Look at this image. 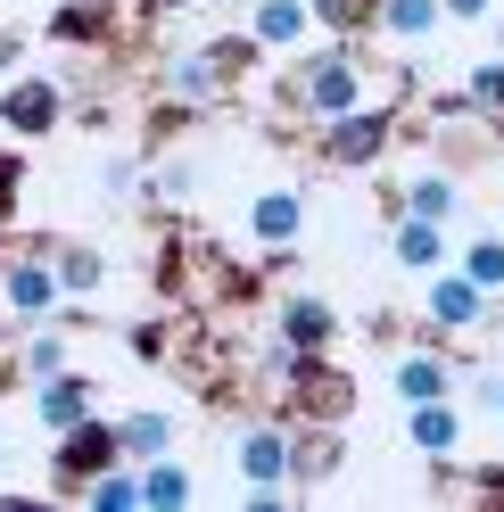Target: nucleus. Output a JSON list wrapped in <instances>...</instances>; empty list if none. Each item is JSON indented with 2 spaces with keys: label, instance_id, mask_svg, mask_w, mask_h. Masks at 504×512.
I'll list each match as a JSON object with an SVG mask.
<instances>
[{
  "label": "nucleus",
  "instance_id": "obj_1",
  "mask_svg": "<svg viewBox=\"0 0 504 512\" xmlns=\"http://www.w3.org/2000/svg\"><path fill=\"white\" fill-rule=\"evenodd\" d=\"M397 83H372V67H364V50L356 42H331V50H298V67H290V83H281V100H290L306 124H323V116H339V108H364V100H389ZM397 108V100H389Z\"/></svg>",
  "mask_w": 504,
  "mask_h": 512
},
{
  "label": "nucleus",
  "instance_id": "obj_2",
  "mask_svg": "<svg viewBox=\"0 0 504 512\" xmlns=\"http://www.w3.org/2000/svg\"><path fill=\"white\" fill-rule=\"evenodd\" d=\"M257 42H248V34H215V42H182L174 58H166V100L174 108H215V100H224V91L248 75V67H257Z\"/></svg>",
  "mask_w": 504,
  "mask_h": 512
},
{
  "label": "nucleus",
  "instance_id": "obj_3",
  "mask_svg": "<svg viewBox=\"0 0 504 512\" xmlns=\"http://www.w3.org/2000/svg\"><path fill=\"white\" fill-rule=\"evenodd\" d=\"M232 471L248 488V512H281L298 488H290V422H248L232 438Z\"/></svg>",
  "mask_w": 504,
  "mask_h": 512
},
{
  "label": "nucleus",
  "instance_id": "obj_4",
  "mask_svg": "<svg viewBox=\"0 0 504 512\" xmlns=\"http://www.w3.org/2000/svg\"><path fill=\"white\" fill-rule=\"evenodd\" d=\"M314 149H323V166H381V157L397 149V108L389 100H364V108H339L314 124Z\"/></svg>",
  "mask_w": 504,
  "mask_h": 512
},
{
  "label": "nucleus",
  "instance_id": "obj_5",
  "mask_svg": "<svg viewBox=\"0 0 504 512\" xmlns=\"http://www.w3.org/2000/svg\"><path fill=\"white\" fill-rule=\"evenodd\" d=\"M281 405H290V422H348L356 413V380L323 356H290L281 364Z\"/></svg>",
  "mask_w": 504,
  "mask_h": 512
},
{
  "label": "nucleus",
  "instance_id": "obj_6",
  "mask_svg": "<svg viewBox=\"0 0 504 512\" xmlns=\"http://www.w3.org/2000/svg\"><path fill=\"white\" fill-rule=\"evenodd\" d=\"M108 463H124L116 422L83 413V422H67V430H58V446H50V488H58V496H83V488H91V479H100Z\"/></svg>",
  "mask_w": 504,
  "mask_h": 512
},
{
  "label": "nucleus",
  "instance_id": "obj_7",
  "mask_svg": "<svg viewBox=\"0 0 504 512\" xmlns=\"http://www.w3.org/2000/svg\"><path fill=\"white\" fill-rule=\"evenodd\" d=\"M67 124V83L58 75H9L0 83V133L9 141H42Z\"/></svg>",
  "mask_w": 504,
  "mask_h": 512
},
{
  "label": "nucleus",
  "instance_id": "obj_8",
  "mask_svg": "<svg viewBox=\"0 0 504 512\" xmlns=\"http://www.w3.org/2000/svg\"><path fill=\"white\" fill-rule=\"evenodd\" d=\"M422 323H430L438 339L480 331V323H488V290H480V281H463L455 265H438V273H422Z\"/></svg>",
  "mask_w": 504,
  "mask_h": 512
},
{
  "label": "nucleus",
  "instance_id": "obj_9",
  "mask_svg": "<svg viewBox=\"0 0 504 512\" xmlns=\"http://www.w3.org/2000/svg\"><path fill=\"white\" fill-rule=\"evenodd\" d=\"M0 306H9L17 323H50V314L67 306L58 265H50V256H9V265H0Z\"/></svg>",
  "mask_w": 504,
  "mask_h": 512
},
{
  "label": "nucleus",
  "instance_id": "obj_10",
  "mask_svg": "<svg viewBox=\"0 0 504 512\" xmlns=\"http://www.w3.org/2000/svg\"><path fill=\"white\" fill-rule=\"evenodd\" d=\"M248 240H257L265 256L298 248V240H306V190H298V182H265L257 199H248Z\"/></svg>",
  "mask_w": 504,
  "mask_h": 512
},
{
  "label": "nucleus",
  "instance_id": "obj_11",
  "mask_svg": "<svg viewBox=\"0 0 504 512\" xmlns=\"http://www.w3.org/2000/svg\"><path fill=\"white\" fill-rule=\"evenodd\" d=\"M83 413H100V380H91V372H75V364L42 372V389H34V422L58 438L67 422H83Z\"/></svg>",
  "mask_w": 504,
  "mask_h": 512
},
{
  "label": "nucleus",
  "instance_id": "obj_12",
  "mask_svg": "<svg viewBox=\"0 0 504 512\" xmlns=\"http://www.w3.org/2000/svg\"><path fill=\"white\" fill-rule=\"evenodd\" d=\"M314 34V0H248V42L265 58H290Z\"/></svg>",
  "mask_w": 504,
  "mask_h": 512
},
{
  "label": "nucleus",
  "instance_id": "obj_13",
  "mask_svg": "<svg viewBox=\"0 0 504 512\" xmlns=\"http://www.w3.org/2000/svg\"><path fill=\"white\" fill-rule=\"evenodd\" d=\"M273 339L290 347V356H323V347L339 339V314H331L323 298H306V290H298V298H281V306H273Z\"/></svg>",
  "mask_w": 504,
  "mask_h": 512
},
{
  "label": "nucleus",
  "instance_id": "obj_14",
  "mask_svg": "<svg viewBox=\"0 0 504 512\" xmlns=\"http://www.w3.org/2000/svg\"><path fill=\"white\" fill-rule=\"evenodd\" d=\"M455 207H463V182H455L447 166H414V174L389 190V215H430V223H455Z\"/></svg>",
  "mask_w": 504,
  "mask_h": 512
},
{
  "label": "nucleus",
  "instance_id": "obj_15",
  "mask_svg": "<svg viewBox=\"0 0 504 512\" xmlns=\"http://www.w3.org/2000/svg\"><path fill=\"white\" fill-rule=\"evenodd\" d=\"M405 446H414V455H430V463H447L455 446H463V413H455V397L405 405Z\"/></svg>",
  "mask_w": 504,
  "mask_h": 512
},
{
  "label": "nucleus",
  "instance_id": "obj_16",
  "mask_svg": "<svg viewBox=\"0 0 504 512\" xmlns=\"http://www.w3.org/2000/svg\"><path fill=\"white\" fill-rule=\"evenodd\" d=\"M389 256H397V265L405 273H438V265H447V223H430V215H397L389 223Z\"/></svg>",
  "mask_w": 504,
  "mask_h": 512
},
{
  "label": "nucleus",
  "instance_id": "obj_17",
  "mask_svg": "<svg viewBox=\"0 0 504 512\" xmlns=\"http://www.w3.org/2000/svg\"><path fill=\"white\" fill-rule=\"evenodd\" d=\"M389 389H397V405H422V397H455V364L438 356V347H414V356H397Z\"/></svg>",
  "mask_w": 504,
  "mask_h": 512
},
{
  "label": "nucleus",
  "instance_id": "obj_18",
  "mask_svg": "<svg viewBox=\"0 0 504 512\" xmlns=\"http://www.w3.org/2000/svg\"><path fill=\"white\" fill-rule=\"evenodd\" d=\"M438 25H447V9L438 0H381V17H372V34H389L397 50H422Z\"/></svg>",
  "mask_w": 504,
  "mask_h": 512
},
{
  "label": "nucleus",
  "instance_id": "obj_19",
  "mask_svg": "<svg viewBox=\"0 0 504 512\" xmlns=\"http://www.w3.org/2000/svg\"><path fill=\"white\" fill-rule=\"evenodd\" d=\"M116 446H124V463L174 455V413H166V405H141V413H124V422H116Z\"/></svg>",
  "mask_w": 504,
  "mask_h": 512
},
{
  "label": "nucleus",
  "instance_id": "obj_20",
  "mask_svg": "<svg viewBox=\"0 0 504 512\" xmlns=\"http://www.w3.org/2000/svg\"><path fill=\"white\" fill-rule=\"evenodd\" d=\"M455 100H463L471 116H480V124H496V116H504V50H488L480 67L463 75V91H455Z\"/></svg>",
  "mask_w": 504,
  "mask_h": 512
},
{
  "label": "nucleus",
  "instance_id": "obj_21",
  "mask_svg": "<svg viewBox=\"0 0 504 512\" xmlns=\"http://www.w3.org/2000/svg\"><path fill=\"white\" fill-rule=\"evenodd\" d=\"M372 17H381V0H314V34L331 42H364Z\"/></svg>",
  "mask_w": 504,
  "mask_h": 512
},
{
  "label": "nucleus",
  "instance_id": "obj_22",
  "mask_svg": "<svg viewBox=\"0 0 504 512\" xmlns=\"http://www.w3.org/2000/svg\"><path fill=\"white\" fill-rule=\"evenodd\" d=\"M141 504H157V512L191 504V471H182L174 455H149V463H141Z\"/></svg>",
  "mask_w": 504,
  "mask_h": 512
},
{
  "label": "nucleus",
  "instance_id": "obj_23",
  "mask_svg": "<svg viewBox=\"0 0 504 512\" xmlns=\"http://www.w3.org/2000/svg\"><path fill=\"white\" fill-rule=\"evenodd\" d=\"M83 504H91V512H133V504H141V463H108V471L83 488Z\"/></svg>",
  "mask_w": 504,
  "mask_h": 512
},
{
  "label": "nucleus",
  "instance_id": "obj_24",
  "mask_svg": "<svg viewBox=\"0 0 504 512\" xmlns=\"http://www.w3.org/2000/svg\"><path fill=\"white\" fill-rule=\"evenodd\" d=\"M50 265H58V290H67V298H91L108 281V256L100 248H50Z\"/></svg>",
  "mask_w": 504,
  "mask_h": 512
},
{
  "label": "nucleus",
  "instance_id": "obj_25",
  "mask_svg": "<svg viewBox=\"0 0 504 512\" xmlns=\"http://www.w3.org/2000/svg\"><path fill=\"white\" fill-rule=\"evenodd\" d=\"M455 273H463V281H480V290L496 298V290H504V232H480V240H463Z\"/></svg>",
  "mask_w": 504,
  "mask_h": 512
},
{
  "label": "nucleus",
  "instance_id": "obj_26",
  "mask_svg": "<svg viewBox=\"0 0 504 512\" xmlns=\"http://www.w3.org/2000/svg\"><path fill=\"white\" fill-rule=\"evenodd\" d=\"M50 42H67V50H83V42H108V9H100V0H67V9L50 17Z\"/></svg>",
  "mask_w": 504,
  "mask_h": 512
},
{
  "label": "nucleus",
  "instance_id": "obj_27",
  "mask_svg": "<svg viewBox=\"0 0 504 512\" xmlns=\"http://www.w3.org/2000/svg\"><path fill=\"white\" fill-rule=\"evenodd\" d=\"M58 364H67V339H58L50 323H42V331H25V372L42 380V372H58Z\"/></svg>",
  "mask_w": 504,
  "mask_h": 512
},
{
  "label": "nucleus",
  "instance_id": "obj_28",
  "mask_svg": "<svg viewBox=\"0 0 504 512\" xmlns=\"http://www.w3.org/2000/svg\"><path fill=\"white\" fill-rule=\"evenodd\" d=\"M17 199H25V166H17V157H9V149H0V223H9V215H17Z\"/></svg>",
  "mask_w": 504,
  "mask_h": 512
},
{
  "label": "nucleus",
  "instance_id": "obj_29",
  "mask_svg": "<svg viewBox=\"0 0 504 512\" xmlns=\"http://www.w3.org/2000/svg\"><path fill=\"white\" fill-rule=\"evenodd\" d=\"M438 9H447V25H488L504 0H438Z\"/></svg>",
  "mask_w": 504,
  "mask_h": 512
},
{
  "label": "nucleus",
  "instance_id": "obj_30",
  "mask_svg": "<svg viewBox=\"0 0 504 512\" xmlns=\"http://www.w3.org/2000/svg\"><path fill=\"white\" fill-rule=\"evenodd\" d=\"M133 356H166V323H133Z\"/></svg>",
  "mask_w": 504,
  "mask_h": 512
},
{
  "label": "nucleus",
  "instance_id": "obj_31",
  "mask_svg": "<svg viewBox=\"0 0 504 512\" xmlns=\"http://www.w3.org/2000/svg\"><path fill=\"white\" fill-rule=\"evenodd\" d=\"M17 58H25V42H17V34H0V75H17Z\"/></svg>",
  "mask_w": 504,
  "mask_h": 512
},
{
  "label": "nucleus",
  "instance_id": "obj_32",
  "mask_svg": "<svg viewBox=\"0 0 504 512\" xmlns=\"http://www.w3.org/2000/svg\"><path fill=\"white\" fill-rule=\"evenodd\" d=\"M488 413H496V430H504V372H496V389H488Z\"/></svg>",
  "mask_w": 504,
  "mask_h": 512
},
{
  "label": "nucleus",
  "instance_id": "obj_33",
  "mask_svg": "<svg viewBox=\"0 0 504 512\" xmlns=\"http://www.w3.org/2000/svg\"><path fill=\"white\" fill-rule=\"evenodd\" d=\"M141 9H157V17H174V9H191V0H141Z\"/></svg>",
  "mask_w": 504,
  "mask_h": 512
},
{
  "label": "nucleus",
  "instance_id": "obj_34",
  "mask_svg": "<svg viewBox=\"0 0 504 512\" xmlns=\"http://www.w3.org/2000/svg\"><path fill=\"white\" fill-rule=\"evenodd\" d=\"M496 50H504V9H496Z\"/></svg>",
  "mask_w": 504,
  "mask_h": 512
},
{
  "label": "nucleus",
  "instance_id": "obj_35",
  "mask_svg": "<svg viewBox=\"0 0 504 512\" xmlns=\"http://www.w3.org/2000/svg\"><path fill=\"white\" fill-rule=\"evenodd\" d=\"M215 9H240V0H215Z\"/></svg>",
  "mask_w": 504,
  "mask_h": 512
}]
</instances>
